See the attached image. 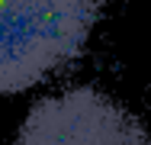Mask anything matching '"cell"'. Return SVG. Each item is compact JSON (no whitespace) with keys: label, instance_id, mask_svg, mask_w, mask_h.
<instances>
[{"label":"cell","instance_id":"6da1fadb","mask_svg":"<svg viewBox=\"0 0 151 145\" xmlns=\"http://www.w3.org/2000/svg\"><path fill=\"white\" fill-rule=\"evenodd\" d=\"M96 20L100 0H0V97L77 61Z\"/></svg>","mask_w":151,"mask_h":145},{"label":"cell","instance_id":"7a4b0ae2","mask_svg":"<svg viewBox=\"0 0 151 145\" xmlns=\"http://www.w3.org/2000/svg\"><path fill=\"white\" fill-rule=\"evenodd\" d=\"M16 145H151L145 123L90 84L35 100L16 129Z\"/></svg>","mask_w":151,"mask_h":145}]
</instances>
